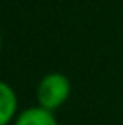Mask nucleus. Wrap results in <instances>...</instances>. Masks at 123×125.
Segmentation results:
<instances>
[{"label":"nucleus","mask_w":123,"mask_h":125,"mask_svg":"<svg viewBox=\"0 0 123 125\" xmlns=\"http://www.w3.org/2000/svg\"><path fill=\"white\" fill-rule=\"evenodd\" d=\"M0 52H2V34H0Z\"/></svg>","instance_id":"nucleus-4"},{"label":"nucleus","mask_w":123,"mask_h":125,"mask_svg":"<svg viewBox=\"0 0 123 125\" xmlns=\"http://www.w3.org/2000/svg\"><path fill=\"white\" fill-rule=\"evenodd\" d=\"M14 125H59L54 113L42 108V106H30L20 112L15 118Z\"/></svg>","instance_id":"nucleus-2"},{"label":"nucleus","mask_w":123,"mask_h":125,"mask_svg":"<svg viewBox=\"0 0 123 125\" xmlns=\"http://www.w3.org/2000/svg\"><path fill=\"white\" fill-rule=\"evenodd\" d=\"M71 93V83L62 73H49L41 80L37 86V103L39 106L54 112L67 102Z\"/></svg>","instance_id":"nucleus-1"},{"label":"nucleus","mask_w":123,"mask_h":125,"mask_svg":"<svg viewBox=\"0 0 123 125\" xmlns=\"http://www.w3.org/2000/svg\"><path fill=\"white\" fill-rule=\"evenodd\" d=\"M17 112V95L10 84L0 81V125H9Z\"/></svg>","instance_id":"nucleus-3"}]
</instances>
